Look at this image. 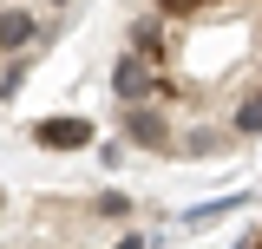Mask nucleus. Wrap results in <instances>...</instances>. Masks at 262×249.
Returning <instances> with one entry per match:
<instances>
[{"mask_svg": "<svg viewBox=\"0 0 262 249\" xmlns=\"http://www.w3.org/2000/svg\"><path fill=\"white\" fill-rule=\"evenodd\" d=\"M118 249H144V236H138V230H131V236H125V243H118Z\"/></svg>", "mask_w": 262, "mask_h": 249, "instance_id": "11", "label": "nucleus"}, {"mask_svg": "<svg viewBox=\"0 0 262 249\" xmlns=\"http://www.w3.org/2000/svg\"><path fill=\"white\" fill-rule=\"evenodd\" d=\"M53 20H39L27 0H13V7H0V59H27L33 46H46L53 39Z\"/></svg>", "mask_w": 262, "mask_h": 249, "instance_id": "4", "label": "nucleus"}, {"mask_svg": "<svg viewBox=\"0 0 262 249\" xmlns=\"http://www.w3.org/2000/svg\"><path fill=\"white\" fill-rule=\"evenodd\" d=\"M92 210H98L105 223H125V217H131V197H125V190H98V197H92Z\"/></svg>", "mask_w": 262, "mask_h": 249, "instance_id": "10", "label": "nucleus"}, {"mask_svg": "<svg viewBox=\"0 0 262 249\" xmlns=\"http://www.w3.org/2000/svg\"><path fill=\"white\" fill-rule=\"evenodd\" d=\"M33 144H39V151H85V144H92V118H79V112L39 118L33 125Z\"/></svg>", "mask_w": 262, "mask_h": 249, "instance_id": "5", "label": "nucleus"}, {"mask_svg": "<svg viewBox=\"0 0 262 249\" xmlns=\"http://www.w3.org/2000/svg\"><path fill=\"white\" fill-rule=\"evenodd\" d=\"M229 210H243V190H229V197H210V203H196V210H184V230H203V223L229 217Z\"/></svg>", "mask_w": 262, "mask_h": 249, "instance_id": "7", "label": "nucleus"}, {"mask_svg": "<svg viewBox=\"0 0 262 249\" xmlns=\"http://www.w3.org/2000/svg\"><path fill=\"white\" fill-rule=\"evenodd\" d=\"M229 131H236V138H262V86L229 112Z\"/></svg>", "mask_w": 262, "mask_h": 249, "instance_id": "8", "label": "nucleus"}, {"mask_svg": "<svg viewBox=\"0 0 262 249\" xmlns=\"http://www.w3.org/2000/svg\"><path fill=\"white\" fill-rule=\"evenodd\" d=\"M125 53L151 59L158 72H170V66H177V20H164L158 7H151V13H138L131 33H125Z\"/></svg>", "mask_w": 262, "mask_h": 249, "instance_id": "3", "label": "nucleus"}, {"mask_svg": "<svg viewBox=\"0 0 262 249\" xmlns=\"http://www.w3.org/2000/svg\"><path fill=\"white\" fill-rule=\"evenodd\" d=\"M46 7H72V0H46Z\"/></svg>", "mask_w": 262, "mask_h": 249, "instance_id": "12", "label": "nucleus"}, {"mask_svg": "<svg viewBox=\"0 0 262 249\" xmlns=\"http://www.w3.org/2000/svg\"><path fill=\"white\" fill-rule=\"evenodd\" d=\"M151 7H158L164 20H177V27H184V20H203V13H210L216 0H151Z\"/></svg>", "mask_w": 262, "mask_h": 249, "instance_id": "9", "label": "nucleus"}, {"mask_svg": "<svg viewBox=\"0 0 262 249\" xmlns=\"http://www.w3.org/2000/svg\"><path fill=\"white\" fill-rule=\"evenodd\" d=\"M118 131H125V144H138V151L177 157V125H170L164 105H125L118 112Z\"/></svg>", "mask_w": 262, "mask_h": 249, "instance_id": "2", "label": "nucleus"}, {"mask_svg": "<svg viewBox=\"0 0 262 249\" xmlns=\"http://www.w3.org/2000/svg\"><path fill=\"white\" fill-rule=\"evenodd\" d=\"M236 144V131L229 125H196V131H177V157H216Z\"/></svg>", "mask_w": 262, "mask_h": 249, "instance_id": "6", "label": "nucleus"}, {"mask_svg": "<svg viewBox=\"0 0 262 249\" xmlns=\"http://www.w3.org/2000/svg\"><path fill=\"white\" fill-rule=\"evenodd\" d=\"M112 98L118 105H170L177 98V79L158 72L151 59H138V53H118L112 59Z\"/></svg>", "mask_w": 262, "mask_h": 249, "instance_id": "1", "label": "nucleus"}]
</instances>
